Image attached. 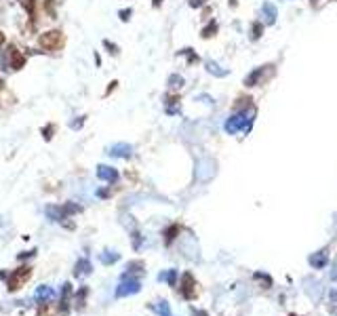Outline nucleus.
<instances>
[{"instance_id":"nucleus-1","label":"nucleus","mask_w":337,"mask_h":316,"mask_svg":"<svg viewBox=\"0 0 337 316\" xmlns=\"http://www.w3.org/2000/svg\"><path fill=\"white\" fill-rule=\"evenodd\" d=\"M253 120H255V108H251L249 112H245V110H243V112H236V114H232V116L226 120V131H228L230 135L241 133V131L249 133Z\"/></svg>"},{"instance_id":"nucleus-2","label":"nucleus","mask_w":337,"mask_h":316,"mask_svg":"<svg viewBox=\"0 0 337 316\" xmlns=\"http://www.w3.org/2000/svg\"><path fill=\"white\" fill-rule=\"evenodd\" d=\"M38 45L44 51H57L64 47V32L61 30H49V32H42L38 36Z\"/></svg>"},{"instance_id":"nucleus-3","label":"nucleus","mask_w":337,"mask_h":316,"mask_svg":"<svg viewBox=\"0 0 337 316\" xmlns=\"http://www.w3.org/2000/svg\"><path fill=\"white\" fill-rule=\"evenodd\" d=\"M30 276H32V268L30 266H21V268H17L11 276L6 278V287H8V291H19V289L28 283L30 280Z\"/></svg>"},{"instance_id":"nucleus-4","label":"nucleus","mask_w":337,"mask_h":316,"mask_svg":"<svg viewBox=\"0 0 337 316\" xmlns=\"http://www.w3.org/2000/svg\"><path fill=\"white\" fill-rule=\"evenodd\" d=\"M276 72L274 70V66L272 64H268V66H261V68H257V70H253V72L245 78V86H257V84H265L270 80V76Z\"/></svg>"},{"instance_id":"nucleus-5","label":"nucleus","mask_w":337,"mask_h":316,"mask_svg":"<svg viewBox=\"0 0 337 316\" xmlns=\"http://www.w3.org/2000/svg\"><path fill=\"white\" fill-rule=\"evenodd\" d=\"M141 291V283L139 278L135 276H129V274H122L120 276V283L116 287V297H127V295H135Z\"/></svg>"},{"instance_id":"nucleus-6","label":"nucleus","mask_w":337,"mask_h":316,"mask_svg":"<svg viewBox=\"0 0 337 316\" xmlns=\"http://www.w3.org/2000/svg\"><path fill=\"white\" fill-rule=\"evenodd\" d=\"M196 280H194V276L190 274V272H185V274L181 276V295H183V300H194V297L198 295V289H196Z\"/></svg>"},{"instance_id":"nucleus-7","label":"nucleus","mask_w":337,"mask_h":316,"mask_svg":"<svg viewBox=\"0 0 337 316\" xmlns=\"http://www.w3.org/2000/svg\"><path fill=\"white\" fill-rule=\"evenodd\" d=\"M6 59H8V68H11V70H21V68L25 66V55H23V53L17 49L15 45L8 47Z\"/></svg>"},{"instance_id":"nucleus-8","label":"nucleus","mask_w":337,"mask_h":316,"mask_svg":"<svg viewBox=\"0 0 337 316\" xmlns=\"http://www.w3.org/2000/svg\"><path fill=\"white\" fill-rule=\"evenodd\" d=\"M97 177H99L101 181H108V183H116L118 181V171L116 169H112V166H105V164H101L99 169H97Z\"/></svg>"},{"instance_id":"nucleus-9","label":"nucleus","mask_w":337,"mask_h":316,"mask_svg":"<svg viewBox=\"0 0 337 316\" xmlns=\"http://www.w3.org/2000/svg\"><path fill=\"white\" fill-rule=\"evenodd\" d=\"M51 297H55V291H53V287H49V285H42V287H38L36 291H34V300H36L38 304L51 302Z\"/></svg>"},{"instance_id":"nucleus-10","label":"nucleus","mask_w":337,"mask_h":316,"mask_svg":"<svg viewBox=\"0 0 337 316\" xmlns=\"http://www.w3.org/2000/svg\"><path fill=\"white\" fill-rule=\"evenodd\" d=\"M110 156H116V158H129L133 154V146L129 144H116V146H112L110 150H108Z\"/></svg>"},{"instance_id":"nucleus-11","label":"nucleus","mask_w":337,"mask_h":316,"mask_svg":"<svg viewBox=\"0 0 337 316\" xmlns=\"http://www.w3.org/2000/svg\"><path fill=\"white\" fill-rule=\"evenodd\" d=\"M308 261L314 270H323L327 266V261H329V255H327V251H318V253H314V255H310Z\"/></svg>"},{"instance_id":"nucleus-12","label":"nucleus","mask_w":337,"mask_h":316,"mask_svg":"<svg viewBox=\"0 0 337 316\" xmlns=\"http://www.w3.org/2000/svg\"><path fill=\"white\" fill-rule=\"evenodd\" d=\"M91 272H93V266H91V261L88 259H78L76 261L74 276H86V274H91Z\"/></svg>"},{"instance_id":"nucleus-13","label":"nucleus","mask_w":337,"mask_h":316,"mask_svg":"<svg viewBox=\"0 0 337 316\" xmlns=\"http://www.w3.org/2000/svg\"><path fill=\"white\" fill-rule=\"evenodd\" d=\"M150 310H154L158 316H173L171 314V308H168V304L167 300H158L154 304H150Z\"/></svg>"},{"instance_id":"nucleus-14","label":"nucleus","mask_w":337,"mask_h":316,"mask_svg":"<svg viewBox=\"0 0 337 316\" xmlns=\"http://www.w3.org/2000/svg\"><path fill=\"white\" fill-rule=\"evenodd\" d=\"M261 13H263V17H265V23H274V21H276L278 11H276V6H274L272 2H265V4L261 6Z\"/></svg>"},{"instance_id":"nucleus-15","label":"nucleus","mask_w":337,"mask_h":316,"mask_svg":"<svg viewBox=\"0 0 337 316\" xmlns=\"http://www.w3.org/2000/svg\"><path fill=\"white\" fill-rule=\"evenodd\" d=\"M21 8H25V13L30 15V21H36V0H19Z\"/></svg>"},{"instance_id":"nucleus-16","label":"nucleus","mask_w":337,"mask_h":316,"mask_svg":"<svg viewBox=\"0 0 337 316\" xmlns=\"http://www.w3.org/2000/svg\"><path fill=\"white\" fill-rule=\"evenodd\" d=\"M70 293H72V285L66 283L64 289H61V306H59L61 312H66L70 308Z\"/></svg>"},{"instance_id":"nucleus-17","label":"nucleus","mask_w":337,"mask_h":316,"mask_svg":"<svg viewBox=\"0 0 337 316\" xmlns=\"http://www.w3.org/2000/svg\"><path fill=\"white\" fill-rule=\"evenodd\" d=\"M125 274H129V276L144 274V261H131V263H127V270H125Z\"/></svg>"},{"instance_id":"nucleus-18","label":"nucleus","mask_w":337,"mask_h":316,"mask_svg":"<svg viewBox=\"0 0 337 316\" xmlns=\"http://www.w3.org/2000/svg\"><path fill=\"white\" fill-rule=\"evenodd\" d=\"M158 280H167L171 287H175V283H177V270H167V272H163L161 276H158Z\"/></svg>"},{"instance_id":"nucleus-19","label":"nucleus","mask_w":337,"mask_h":316,"mask_svg":"<svg viewBox=\"0 0 337 316\" xmlns=\"http://www.w3.org/2000/svg\"><path fill=\"white\" fill-rule=\"evenodd\" d=\"M207 72L211 74H215V76H226L228 74V70H221L215 61H207Z\"/></svg>"},{"instance_id":"nucleus-20","label":"nucleus","mask_w":337,"mask_h":316,"mask_svg":"<svg viewBox=\"0 0 337 316\" xmlns=\"http://www.w3.org/2000/svg\"><path fill=\"white\" fill-rule=\"evenodd\" d=\"M177 232H179V226H177V224H175V226H171V228H168V230L165 232V244H167V247L173 242V238L177 236Z\"/></svg>"},{"instance_id":"nucleus-21","label":"nucleus","mask_w":337,"mask_h":316,"mask_svg":"<svg viewBox=\"0 0 337 316\" xmlns=\"http://www.w3.org/2000/svg\"><path fill=\"white\" fill-rule=\"evenodd\" d=\"M118 253H114V251H105V253H101V261L105 263V266H110V263H114V261H118Z\"/></svg>"},{"instance_id":"nucleus-22","label":"nucleus","mask_w":337,"mask_h":316,"mask_svg":"<svg viewBox=\"0 0 337 316\" xmlns=\"http://www.w3.org/2000/svg\"><path fill=\"white\" fill-rule=\"evenodd\" d=\"M255 280H259V283L263 285V289L272 287V278H270L268 274H263V272H257V274H255Z\"/></svg>"},{"instance_id":"nucleus-23","label":"nucleus","mask_w":337,"mask_h":316,"mask_svg":"<svg viewBox=\"0 0 337 316\" xmlns=\"http://www.w3.org/2000/svg\"><path fill=\"white\" fill-rule=\"evenodd\" d=\"M86 293H88L86 287H83L81 291H78V295H76V308H78V310H81L83 306H84V297H86Z\"/></svg>"},{"instance_id":"nucleus-24","label":"nucleus","mask_w":337,"mask_h":316,"mask_svg":"<svg viewBox=\"0 0 337 316\" xmlns=\"http://www.w3.org/2000/svg\"><path fill=\"white\" fill-rule=\"evenodd\" d=\"M168 84H171L173 89H181V86H183V78L179 74H173L171 78H168Z\"/></svg>"},{"instance_id":"nucleus-25","label":"nucleus","mask_w":337,"mask_h":316,"mask_svg":"<svg viewBox=\"0 0 337 316\" xmlns=\"http://www.w3.org/2000/svg\"><path fill=\"white\" fill-rule=\"evenodd\" d=\"M215 32H217V23H215V21H211V23H209V28L202 30V38H211Z\"/></svg>"},{"instance_id":"nucleus-26","label":"nucleus","mask_w":337,"mask_h":316,"mask_svg":"<svg viewBox=\"0 0 337 316\" xmlns=\"http://www.w3.org/2000/svg\"><path fill=\"white\" fill-rule=\"evenodd\" d=\"M261 30H263L261 23H253V28H251V40L261 38Z\"/></svg>"},{"instance_id":"nucleus-27","label":"nucleus","mask_w":337,"mask_h":316,"mask_svg":"<svg viewBox=\"0 0 337 316\" xmlns=\"http://www.w3.org/2000/svg\"><path fill=\"white\" fill-rule=\"evenodd\" d=\"M329 304H331V310L337 312V289H331L329 291Z\"/></svg>"},{"instance_id":"nucleus-28","label":"nucleus","mask_w":337,"mask_h":316,"mask_svg":"<svg viewBox=\"0 0 337 316\" xmlns=\"http://www.w3.org/2000/svg\"><path fill=\"white\" fill-rule=\"evenodd\" d=\"M44 8L51 17H55V0H44Z\"/></svg>"},{"instance_id":"nucleus-29","label":"nucleus","mask_w":337,"mask_h":316,"mask_svg":"<svg viewBox=\"0 0 337 316\" xmlns=\"http://www.w3.org/2000/svg\"><path fill=\"white\" fill-rule=\"evenodd\" d=\"M42 133H44V139L49 142V139L53 137V133H55V127H53V125H47V127L42 129Z\"/></svg>"},{"instance_id":"nucleus-30","label":"nucleus","mask_w":337,"mask_h":316,"mask_svg":"<svg viewBox=\"0 0 337 316\" xmlns=\"http://www.w3.org/2000/svg\"><path fill=\"white\" fill-rule=\"evenodd\" d=\"M190 316H209L207 310H198V308H190Z\"/></svg>"},{"instance_id":"nucleus-31","label":"nucleus","mask_w":337,"mask_h":316,"mask_svg":"<svg viewBox=\"0 0 337 316\" xmlns=\"http://www.w3.org/2000/svg\"><path fill=\"white\" fill-rule=\"evenodd\" d=\"M103 45H105V47H108V49H110V53H112V55H116V53H118V47H116V45H112V42H110V40H105V42H103Z\"/></svg>"},{"instance_id":"nucleus-32","label":"nucleus","mask_w":337,"mask_h":316,"mask_svg":"<svg viewBox=\"0 0 337 316\" xmlns=\"http://www.w3.org/2000/svg\"><path fill=\"white\" fill-rule=\"evenodd\" d=\"M129 17H131V8H125V11H120V19H122V21H129Z\"/></svg>"},{"instance_id":"nucleus-33","label":"nucleus","mask_w":337,"mask_h":316,"mask_svg":"<svg viewBox=\"0 0 337 316\" xmlns=\"http://www.w3.org/2000/svg\"><path fill=\"white\" fill-rule=\"evenodd\" d=\"M83 122H84V116H78V120L74 122V125H72V127H74V129H78V127H81V125H83Z\"/></svg>"},{"instance_id":"nucleus-34","label":"nucleus","mask_w":337,"mask_h":316,"mask_svg":"<svg viewBox=\"0 0 337 316\" xmlns=\"http://www.w3.org/2000/svg\"><path fill=\"white\" fill-rule=\"evenodd\" d=\"M161 4H163V0H152V6H154V8H158Z\"/></svg>"},{"instance_id":"nucleus-35","label":"nucleus","mask_w":337,"mask_h":316,"mask_svg":"<svg viewBox=\"0 0 337 316\" xmlns=\"http://www.w3.org/2000/svg\"><path fill=\"white\" fill-rule=\"evenodd\" d=\"M0 45H4V34L0 32Z\"/></svg>"},{"instance_id":"nucleus-36","label":"nucleus","mask_w":337,"mask_h":316,"mask_svg":"<svg viewBox=\"0 0 337 316\" xmlns=\"http://www.w3.org/2000/svg\"><path fill=\"white\" fill-rule=\"evenodd\" d=\"M2 84H4V82H2V78H0V91H2Z\"/></svg>"},{"instance_id":"nucleus-37","label":"nucleus","mask_w":337,"mask_h":316,"mask_svg":"<svg viewBox=\"0 0 337 316\" xmlns=\"http://www.w3.org/2000/svg\"><path fill=\"white\" fill-rule=\"evenodd\" d=\"M289 316H297V314H289Z\"/></svg>"}]
</instances>
